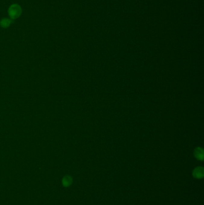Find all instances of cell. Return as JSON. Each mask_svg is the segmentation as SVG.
I'll return each instance as SVG.
<instances>
[{
	"instance_id": "5b68a950",
	"label": "cell",
	"mask_w": 204,
	"mask_h": 205,
	"mask_svg": "<svg viewBox=\"0 0 204 205\" xmlns=\"http://www.w3.org/2000/svg\"><path fill=\"white\" fill-rule=\"evenodd\" d=\"M72 182V179L70 176H67L64 179V184L65 186H69Z\"/></svg>"
},
{
	"instance_id": "6da1fadb",
	"label": "cell",
	"mask_w": 204,
	"mask_h": 205,
	"mask_svg": "<svg viewBox=\"0 0 204 205\" xmlns=\"http://www.w3.org/2000/svg\"><path fill=\"white\" fill-rule=\"evenodd\" d=\"M22 8L17 4H11L8 10V13L10 19L12 20L17 19L22 14Z\"/></svg>"
},
{
	"instance_id": "3957f363",
	"label": "cell",
	"mask_w": 204,
	"mask_h": 205,
	"mask_svg": "<svg viewBox=\"0 0 204 205\" xmlns=\"http://www.w3.org/2000/svg\"><path fill=\"white\" fill-rule=\"evenodd\" d=\"M13 22V20L9 18H2L0 21V26L3 28H8Z\"/></svg>"
},
{
	"instance_id": "277c9868",
	"label": "cell",
	"mask_w": 204,
	"mask_h": 205,
	"mask_svg": "<svg viewBox=\"0 0 204 205\" xmlns=\"http://www.w3.org/2000/svg\"><path fill=\"white\" fill-rule=\"evenodd\" d=\"M194 155L195 157L199 160H204V151L201 148H196L194 152Z\"/></svg>"
},
{
	"instance_id": "7a4b0ae2",
	"label": "cell",
	"mask_w": 204,
	"mask_h": 205,
	"mask_svg": "<svg viewBox=\"0 0 204 205\" xmlns=\"http://www.w3.org/2000/svg\"><path fill=\"white\" fill-rule=\"evenodd\" d=\"M204 170L202 167H198L193 171V176L197 179H201L204 177Z\"/></svg>"
}]
</instances>
